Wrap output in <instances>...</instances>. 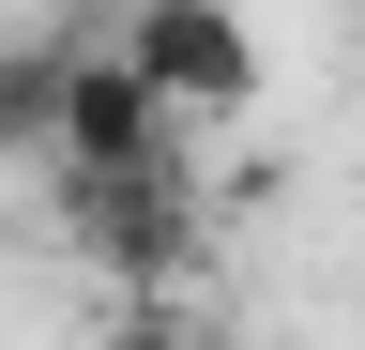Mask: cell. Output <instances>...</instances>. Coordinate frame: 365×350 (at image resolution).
<instances>
[{
    "label": "cell",
    "mask_w": 365,
    "mask_h": 350,
    "mask_svg": "<svg viewBox=\"0 0 365 350\" xmlns=\"http://www.w3.org/2000/svg\"><path fill=\"white\" fill-rule=\"evenodd\" d=\"M182 153V122L137 92V61L107 31H76V46H46V168H76V183H107V168H153Z\"/></svg>",
    "instance_id": "obj_2"
},
{
    "label": "cell",
    "mask_w": 365,
    "mask_h": 350,
    "mask_svg": "<svg viewBox=\"0 0 365 350\" xmlns=\"http://www.w3.org/2000/svg\"><path fill=\"white\" fill-rule=\"evenodd\" d=\"M46 153V46H0V168Z\"/></svg>",
    "instance_id": "obj_4"
},
{
    "label": "cell",
    "mask_w": 365,
    "mask_h": 350,
    "mask_svg": "<svg viewBox=\"0 0 365 350\" xmlns=\"http://www.w3.org/2000/svg\"><path fill=\"white\" fill-rule=\"evenodd\" d=\"M107 350H228V335L198 320V304H168V289H122L107 304Z\"/></svg>",
    "instance_id": "obj_3"
},
{
    "label": "cell",
    "mask_w": 365,
    "mask_h": 350,
    "mask_svg": "<svg viewBox=\"0 0 365 350\" xmlns=\"http://www.w3.org/2000/svg\"><path fill=\"white\" fill-rule=\"evenodd\" d=\"M107 46L137 61V92H153L182 138H213V122H244L274 92V46H259V0H137V16L107 31Z\"/></svg>",
    "instance_id": "obj_1"
}]
</instances>
